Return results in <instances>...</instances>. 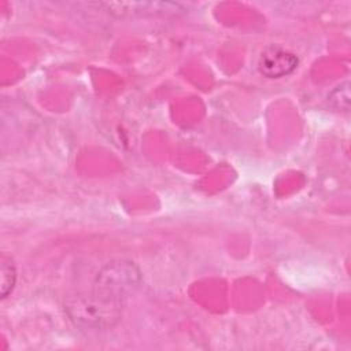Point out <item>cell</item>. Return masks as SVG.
<instances>
[{
  "instance_id": "cell-1",
  "label": "cell",
  "mask_w": 351,
  "mask_h": 351,
  "mask_svg": "<svg viewBox=\"0 0 351 351\" xmlns=\"http://www.w3.org/2000/svg\"><path fill=\"white\" fill-rule=\"evenodd\" d=\"M123 300L90 291L66 298L64 310L69 318L81 328L110 329L122 315Z\"/></svg>"
},
{
  "instance_id": "cell-2",
  "label": "cell",
  "mask_w": 351,
  "mask_h": 351,
  "mask_svg": "<svg viewBox=\"0 0 351 351\" xmlns=\"http://www.w3.org/2000/svg\"><path fill=\"white\" fill-rule=\"evenodd\" d=\"M141 282L138 267L126 259H118L103 266L93 281L92 291L125 300Z\"/></svg>"
},
{
  "instance_id": "cell-3",
  "label": "cell",
  "mask_w": 351,
  "mask_h": 351,
  "mask_svg": "<svg viewBox=\"0 0 351 351\" xmlns=\"http://www.w3.org/2000/svg\"><path fill=\"white\" fill-rule=\"evenodd\" d=\"M298 66V58L281 48L266 49L258 63L259 71L267 78H280L291 74Z\"/></svg>"
},
{
  "instance_id": "cell-4",
  "label": "cell",
  "mask_w": 351,
  "mask_h": 351,
  "mask_svg": "<svg viewBox=\"0 0 351 351\" xmlns=\"http://www.w3.org/2000/svg\"><path fill=\"white\" fill-rule=\"evenodd\" d=\"M108 11L118 15H165V14H177L181 11L178 4L173 3H159V1H117V3H104Z\"/></svg>"
},
{
  "instance_id": "cell-5",
  "label": "cell",
  "mask_w": 351,
  "mask_h": 351,
  "mask_svg": "<svg viewBox=\"0 0 351 351\" xmlns=\"http://www.w3.org/2000/svg\"><path fill=\"white\" fill-rule=\"evenodd\" d=\"M0 277H1L0 292H1V298L4 299L12 291V288L15 285V280H16L15 267H14L11 259L4 255L0 259Z\"/></svg>"
},
{
  "instance_id": "cell-6",
  "label": "cell",
  "mask_w": 351,
  "mask_h": 351,
  "mask_svg": "<svg viewBox=\"0 0 351 351\" xmlns=\"http://www.w3.org/2000/svg\"><path fill=\"white\" fill-rule=\"evenodd\" d=\"M328 100L330 101V104L336 108L348 111L350 108V84L346 82L340 86H337L329 96Z\"/></svg>"
}]
</instances>
